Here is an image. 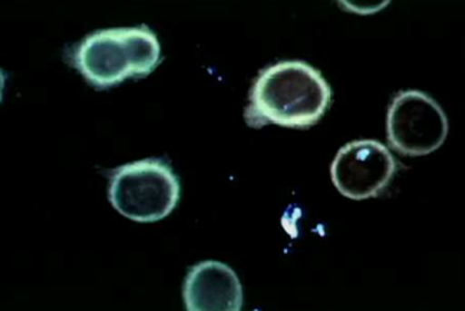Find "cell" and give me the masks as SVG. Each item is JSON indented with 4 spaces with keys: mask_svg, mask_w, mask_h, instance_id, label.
<instances>
[{
    "mask_svg": "<svg viewBox=\"0 0 465 311\" xmlns=\"http://www.w3.org/2000/svg\"><path fill=\"white\" fill-rule=\"evenodd\" d=\"M331 102L332 89L318 69L302 61L279 62L254 81L244 120L256 130L266 125L306 130L323 118Z\"/></svg>",
    "mask_w": 465,
    "mask_h": 311,
    "instance_id": "1",
    "label": "cell"
},
{
    "mask_svg": "<svg viewBox=\"0 0 465 311\" xmlns=\"http://www.w3.org/2000/svg\"><path fill=\"white\" fill-rule=\"evenodd\" d=\"M183 298L189 311H240L244 301L236 271L214 260L202 261L190 268Z\"/></svg>",
    "mask_w": 465,
    "mask_h": 311,
    "instance_id": "6",
    "label": "cell"
},
{
    "mask_svg": "<svg viewBox=\"0 0 465 311\" xmlns=\"http://www.w3.org/2000/svg\"><path fill=\"white\" fill-rule=\"evenodd\" d=\"M163 61L157 34L148 26L103 29L74 46L71 63L96 89L147 78Z\"/></svg>",
    "mask_w": 465,
    "mask_h": 311,
    "instance_id": "2",
    "label": "cell"
},
{
    "mask_svg": "<svg viewBox=\"0 0 465 311\" xmlns=\"http://www.w3.org/2000/svg\"><path fill=\"white\" fill-rule=\"evenodd\" d=\"M449 118L440 103L421 91H401L388 110L387 137L391 148L404 157H424L442 147L449 135Z\"/></svg>",
    "mask_w": 465,
    "mask_h": 311,
    "instance_id": "4",
    "label": "cell"
},
{
    "mask_svg": "<svg viewBox=\"0 0 465 311\" xmlns=\"http://www.w3.org/2000/svg\"><path fill=\"white\" fill-rule=\"evenodd\" d=\"M398 172V161L382 142L352 141L338 151L331 175L343 197L362 201L377 199L390 187Z\"/></svg>",
    "mask_w": 465,
    "mask_h": 311,
    "instance_id": "5",
    "label": "cell"
},
{
    "mask_svg": "<svg viewBox=\"0 0 465 311\" xmlns=\"http://www.w3.org/2000/svg\"><path fill=\"white\" fill-rule=\"evenodd\" d=\"M108 199L114 209L135 222H157L180 201V180L164 160L147 158L108 172Z\"/></svg>",
    "mask_w": 465,
    "mask_h": 311,
    "instance_id": "3",
    "label": "cell"
}]
</instances>
